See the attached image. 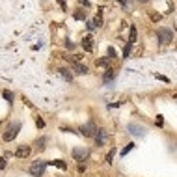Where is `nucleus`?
<instances>
[{
	"label": "nucleus",
	"mask_w": 177,
	"mask_h": 177,
	"mask_svg": "<svg viewBox=\"0 0 177 177\" xmlns=\"http://www.w3.org/2000/svg\"><path fill=\"white\" fill-rule=\"evenodd\" d=\"M108 58H110V60L116 58V49H114V47H108Z\"/></svg>",
	"instance_id": "obj_22"
},
{
	"label": "nucleus",
	"mask_w": 177,
	"mask_h": 177,
	"mask_svg": "<svg viewBox=\"0 0 177 177\" xmlns=\"http://www.w3.org/2000/svg\"><path fill=\"white\" fill-rule=\"evenodd\" d=\"M114 79H116V71L112 67H108L106 73H105V82H110V80H114Z\"/></svg>",
	"instance_id": "obj_13"
},
{
	"label": "nucleus",
	"mask_w": 177,
	"mask_h": 177,
	"mask_svg": "<svg viewBox=\"0 0 177 177\" xmlns=\"http://www.w3.org/2000/svg\"><path fill=\"white\" fill-rule=\"evenodd\" d=\"M79 2H80V4H84L86 8H88V6H90V0H79Z\"/></svg>",
	"instance_id": "obj_30"
},
{
	"label": "nucleus",
	"mask_w": 177,
	"mask_h": 177,
	"mask_svg": "<svg viewBox=\"0 0 177 177\" xmlns=\"http://www.w3.org/2000/svg\"><path fill=\"white\" fill-rule=\"evenodd\" d=\"M58 71H60V75H62V76H63V79L67 80V82H71V80H73V75H71L67 69H65V67H62V69H58Z\"/></svg>",
	"instance_id": "obj_15"
},
{
	"label": "nucleus",
	"mask_w": 177,
	"mask_h": 177,
	"mask_svg": "<svg viewBox=\"0 0 177 177\" xmlns=\"http://www.w3.org/2000/svg\"><path fill=\"white\" fill-rule=\"evenodd\" d=\"M36 125H37V127H41V129H43V127H45V121H43V119H41V117H37V119H36Z\"/></svg>",
	"instance_id": "obj_24"
},
{
	"label": "nucleus",
	"mask_w": 177,
	"mask_h": 177,
	"mask_svg": "<svg viewBox=\"0 0 177 177\" xmlns=\"http://www.w3.org/2000/svg\"><path fill=\"white\" fill-rule=\"evenodd\" d=\"M93 138H95V143H97L99 147H101V146H105V143H106V138H108V132H106L105 129H97V134H95Z\"/></svg>",
	"instance_id": "obj_7"
},
{
	"label": "nucleus",
	"mask_w": 177,
	"mask_h": 177,
	"mask_svg": "<svg viewBox=\"0 0 177 177\" xmlns=\"http://www.w3.org/2000/svg\"><path fill=\"white\" fill-rule=\"evenodd\" d=\"M93 23H95V26H97V28L103 24V8L97 11V17H95V21H93Z\"/></svg>",
	"instance_id": "obj_16"
},
{
	"label": "nucleus",
	"mask_w": 177,
	"mask_h": 177,
	"mask_svg": "<svg viewBox=\"0 0 177 177\" xmlns=\"http://www.w3.org/2000/svg\"><path fill=\"white\" fill-rule=\"evenodd\" d=\"M30 146H19L17 147V151H15V157H19V159H26L28 155H30Z\"/></svg>",
	"instance_id": "obj_8"
},
{
	"label": "nucleus",
	"mask_w": 177,
	"mask_h": 177,
	"mask_svg": "<svg viewBox=\"0 0 177 177\" xmlns=\"http://www.w3.org/2000/svg\"><path fill=\"white\" fill-rule=\"evenodd\" d=\"M88 28H90V30H95L97 26H95V23H93V21H90V23H88Z\"/></svg>",
	"instance_id": "obj_25"
},
{
	"label": "nucleus",
	"mask_w": 177,
	"mask_h": 177,
	"mask_svg": "<svg viewBox=\"0 0 177 177\" xmlns=\"http://www.w3.org/2000/svg\"><path fill=\"white\" fill-rule=\"evenodd\" d=\"M136 37H138V30H136V26H130V34H129V45H134V43H136Z\"/></svg>",
	"instance_id": "obj_12"
},
{
	"label": "nucleus",
	"mask_w": 177,
	"mask_h": 177,
	"mask_svg": "<svg viewBox=\"0 0 177 177\" xmlns=\"http://www.w3.org/2000/svg\"><path fill=\"white\" fill-rule=\"evenodd\" d=\"M164 123V119H162V116H157V125H162Z\"/></svg>",
	"instance_id": "obj_28"
},
{
	"label": "nucleus",
	"mask_w": 177,
	"mask_h": 177,
	"mask_svg": "<svg viewBox=\"0 0 177 177\" xmlns=\"http://www.w3.org/2000/svg\"><path fill=\"white\" fill-rule=\"evenodd\" d=\"M45 143H47V138L41 136V138L36 142V149H37V151H43V149H45Z\"/></svg>",
	"instance_id": "obj_14"
},
{
	"label": "nucleus",
	"mask_w": 177,
	"mask_h": 177,
	"mask_svg": "<svg viewBox=\"0 0 177 177\" xmlns=\"http://www.w3.org/2000/svg\"><path fill=\"white\" fill-rule=\"evenodd\" d=\"M47 164H50V166H56V168H60V170H67V162L65 160H49Z\"/></svg>",
	"instance_id": "obj_11"
},
{
	"label": "nucleus",
	"mask_w": 177,
	"mask_h": 177,
	"mask_svg": "<svg viewBox=\"0 0 177 177\" xmlns=\"http://www.w3.org/2000/svg\"><path fill=\"white\" fill-rule=\"evenodd\" d=\"M110 62H112V60H110V58L106 56V58H101V60H97V65H99V67H106V69H108Z\"/></svg>",
	"instance_id": "obj_17"
},
{
	"label": "nucleus",
	"mask_w": 177,
	"mask_h": 177,
	"mask_svg": "<svg viewBox=\"0 0 177 177\" xmlns=\"http://www.w3.org/2000/svg\"><path fill=\"white\" fill-rule=\"evenodd\" d=\"M2 95H4V99H6L8 103H13V93H11V92H8V90H6Z\"/></svg>",
	"instance_id": "obj_20"
},
{
	"label": "nucleus",
	"mask_w": 177,
	"mask_h": 177,
	"mask_svg": "<svg viewBox=\"0 0 177 177\" xmlns=\"http://www.w3.org/2000/svg\"><path fill=\"white\" fill-rule=\"evenodd\" d=\"M88 155H90V151H88L86 147H75L73 149V159L75 160H86Z\"/></svg>",
	"instance_id": "obj_5"
},
{
	"label": "nucleus",
	"mask_w": 177,
	"mask_h": 177,
	"mask_svg": "<svg viewBox=\"0 0 177 177\" xmlns=\"http://www.w3.org/2000/svg\"><path fill=\"white\" fill-rule=\"evenodd\" d=\"M73 69H75L76 75H86L88 73V67H86L84 63H73Z\"/></svg>",
	"instance_id": "obj_10"
},
{
	"label": "nucleus",
	"mask_w": 177,
	"mask_h": 177,
	"mask_svg": "<svg viewBox=\"0 0 177 177\" xmlns=\"http://www.w3.org/2000/svg\"><path fill=\"white\" fill-rule=\"evenodd\" d=\"M112 160H114V149L106 155V162H108V164H112Z\"/></svg>",
	"instance_id": "obj_23"
},
{
	"label": "nucleus",
	"mask_w": 177,
	"mask_h": 177,
	"mask_svg": "<svg viewBox=\"0 0 177 177\" xmlns=\"http://www.w3.org/2000/svg\"><path fill=\"white\" fill-rule=\"evenodd\" d=\"M127 130H129V134H132V136H146V127H142L138 123H129Z\"/></svg>",
	"instance_id": "obj_4"
},
{
	"label": "nucleus",
	"mask_w": 177,
	"mask_h": 177,
	"mask_svg": "<svg viewBox=\"0 0 177 177\" xmlns=\"http://www.w3.org/2000/svg\"><path fill=\"white\" fill-rule=\"evenodd\" d=\"M73 17H75L76 21H84V19H86V11H82V9H76V11L73 13Z\"/></svg>",
	"instance_id": "obj_18"
},
{
	"label": "nucleus",
	"mask_w": 177,
	"mask_h": 177,
	"mask_svg": "<svg viewBox=\"0 0 177 177\" xmlns=\"http://www.w3.org/2000/svg\"><path fill=\"white\" fill-rule=\"evenodd\" d=\"M45 168H47V162L45 160H36L34 164L30 166V173L34 177H41L43 173H45Z\"/></svg>",
	"instance_id": "obj_2"
},
{
	"label": "nucleus",
	"mask_w": 177,
	"mask_h": 177,
	"mask_svg": "<svg viewBox=\"0 0 177 177\" xmlns=\"http://www.w3.org/2000/svg\"><path fill=\"white\" fill-rule=\"evenodd\" d=\"M65 47H67V49H75V45H73V43L67 39V41H65Z\"/></svg>",
	"instance_id": "obj_27"
},
{
	"label": "nucleus",
	"mask_w": 177,
	"mask_h": 177,
	"mask_svg": "<svg viewBox=\"0 0 177 177\" xmlns=\"http://www.w3.org/2000/svg\"><path fill=\"white\" fill-rule=\"evenodd\" d=\"M58 4H60V6H62L63 9H65V0H58Z\"/></svg>",
	"instance_id": "obj_31"
},
{
	"label": "nucleus",
	"mask_w": 177,
	"mask_h": 177,
	"mask_svg": "<svg viewBox=\"0 0 177 177\" xmlns=\"http://www.w3.org/2000/svg\"><path fill=\"white\" fill-rule=\"evenodd\" d=\"M6 168V159H0V170Z\"/></svg>",
	"instance_id": "obj_26"
},
{
	"label": "nucleus",
	"mask_w": 177,
	"mask_h": 177,
	"mask_svg": "<svg viewBox=\"0 0 177 177\" xmlns=\"http://www.w3.org/2000/svg\"><path fill=\"white\" fill-rule=\"evenodd\" d=\"M130 49H132V45H129V43H127L125 49H123V58H129L130 56Z\"/></svg>",
	"instance_id": "obj_21"
},
{
	"label": "nucleus",
	"mask_w": 177,
	"mask_h": 177,
	"mask_svg": "<svg viewBox=\"0 0 177 177\" xmlns=\"http://www.w3.org/2000/svg\"><path fill=\"white\" fill-rule=\"evenodd\" d=\"M82 49H84L86 52H92V50H93V39H92L90 36H86V37L82 39Z\"/></svg>",
	"instance_id": "obj_9"
},
{
	"label": "nucleus",
	"mask_w": 177,
	"mask_h": 177,
	"mask_svg": "<svg viewBox=\"0 0 177 177\" xmlns=\"http://www.w3.org/2000/svg\"><path fill=\"white\" fill-rule=\"evenodd\" d=\"M19 130H21V123H19V121H15V123H11V125L8 127V130L4 132V136H2V138H4L6 142H11V140L17 138Z\"/></svg>",
	"instance_id": "obj_1"
},
{
	"label": "nucleus",
	"mask_w": 177,
	"mask_h": 177,
	"mask_svg": "<svg viewBox=\"0 0 177 177\" xmlns=\"http://www.w3.org/2000/svg\"><path fill=\"white\" fill-rule=\"evenodd\" d=\"M157 36H159V41L160 45H166V43H170L173 39V32L170 28H159L157 30Z\"/></svg>",
	"instance_id": "obj_3"
},
{
	"label": "nucleus",
	"mask_w": 177,
	"mask_h": 177,
	"mask_svg": "<svg viewBox=\"0 0 177 177\" xmlns=\"http://www.w3.org/2000/svg\"><path fill=\"white\" fill-rule=\"evenodd\" d=\"M155 76H157L159 80H164V82H168V79H166V76H162V75H155Z\"/></svg>",
	"instance_id": "obj_29"
},
{
	"label": "nucleus",
	"mask_w": 177,
	"mask_h": 177,
	"mask_svg": "<svg viewBox=\"0 0 177 177\" xmlns=\"http://www.w3.org/2000/svg\"><path fill=\"white\" fill-rule=\"evenodd\" d=\"M132 147H134V143H127V146L121 149V157H125V155L129 153V151H132Z\"/></svg>",
	"instance_id": "obj_19"
},
{
	"label": "nucleus",
	"mask_w": 177,
	"mask_h": 177,
	"mask_svg": "<svg viewBox=\"0 0 177 177\" xmlns=\"http://www.w3.org/2000/svg\"><path fill=\"white\" fill-rule=\"evenodd\" d=\"M80 132L84 136H95L97 134V125L95 123H86V125L80 127Z\"/></svg>",
	"instance_id": "obj_6"
}]
</instances>
